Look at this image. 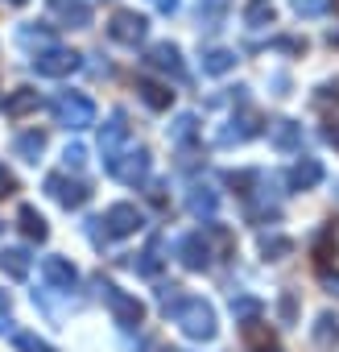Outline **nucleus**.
Wrapping results in <instances>:
<instances>
[{
    "instance_id": "21",
    "label": "nucleus",
    "mask_w": 339,
    "mask_h": 352,
    "mask_svg": "<svg viewBox=\"0 0 339 352\" xmlns=\"http://www.w3.org/2000/svg\"><path fill=\"white\" fill-rule=\"evenodd\" d=\"M327 38H331V46H339V30H331V34H327Z\"/></svg>"
},
{
    "instance_id": "12",
    "label": "nucleus",
    "mask_w": 339,
    "mask_h": 352,
    "mask_svg": "<svg viewBox=\"0 0 339 352\" xmlns=\"http://www.w3.org/2000/svg\"><path fill=\"white\" fill-rule=\"evenodd\" d=\"M21 224H25V232H30V236H38V241L46 236V224H42V216H38L34 208H25V212H21Z\"/></svg>"
},
{
    "instance_id": "11",
    "label": "nucleus",
    "mask_w": 339,
    "mask_h": 352,
    "mask_svg": "<svg viewBox=\"0 0 339 352\" xmlns=\"http://www.w3.org/2000/svg\"><path fill=\"white\" fill-rule=\"evenodd\" d=\"M294 187H310V183H318V162H302V166H294Z\"/></svg>"
},
{
    "instance_id": "15",
    "label": "nucleus",
    "mask_w": 339,
    "mask_h": 352,
    "mask_svg": "<svg viewBox=\"0 0 339 352\" xmlns=\"http://www.w3.org/2000/svg\"><path fill=\"white\" fill-rule=\"evenodd\" d=\"M17 149H21V153H42V133H25V137L17 141Z\"/></svg>"
},
{
    "instance_id": "3",
    "label": "nucleus",
    "mask_w": 339,
    "mask_h": 352,
    "mask_svg": "<svg viewBox=\"0 0 339 352\" xmlns=\"http://www.w3.org/2000/svg\"><path fill=\"white\" fill-rule=\"evenodd\" d=\"M34 67H38V75L58 79V75H71V71L79 67V54H75V50H58V46H50V50H42V54L34 58Z\"/></svg>"
},
{
    "instance_id": "1",
    "label": "nucleus",
    "mask_w": 339,
    "mask_h": 352,
    "mask_svg": "<svg viewBox=\"0 0 339 352\" xmlns=\"http://www.w3.org/2000/svg\"><path fill=\"white\" fill-rule=\"evenodd\" d=\"M54 112H58V120H62L67 129H87V124L95 120L91 100H87V96H79V91H67V96L54 104Z\"/></svg>"
},
{
    "instance_id": "20",
    "label": "nucleus",
    "mask_w": 339,
    "mask_h": 352,
    "mask_svg": "<svg viewBox=\"0 0 339 352\" xmlns=\"http://www.w3.org/2000/svg\"><path fill=\"white\" fill-rule=\"evenodd\" d=\"M153 5H157L161 13H170V9H174V5H178V0H153Z\"/></svg>"
},
{
    "instance_id": "18",
    "label": "nucleus",
    "mask_w": 339,
    "mask_h": 352,
    "mask_svg": "<svg viewBox=\"0 0 339 352\" xmlns=\"http://www.w3.org/2000/svg\"><path fill=\"white\" fill-rule=\"evenodd\" d=\"M0 195H13V174L0 170Z\"/></svg>"
},
{
    "instance_id": "14",
    "label": "nucleus",
    "mask_w": 339,
    "mask_h": 352,
    "mask_svg": "<svg viewBox=\"0 0 339 352\" xmlns=\"http://www.w3.org/2000/svg\"><path fill=\"white\" fill-rule=\"evenodd\" d=\"M273 141H277V145H294V141H298V124H294V120H281Z\"/></svg>"
},
{
    "instance_id": "9",
    "label": "nucleus",
    "mask_w": 339,
    "mask_h": 352,
    "mask_svg": "<svg viewBox=\"0 0 339 352\" xmlns=\"http://www.w3.org/2000/svg\"><path fill=\"white\" fill-rule=\"evenodd\" d=\"M141 96L149 108H170V100H174V91H165L161 83H141Z\"/></svg>"
},
{
    "instance_id": "19",
    "label": "nucleus",
    "mask_w": 339,
    "mask_h": 352,
    "mask_svg": "<svg viewBox=\"0 0 339 352\" xmlns=\"http://www.w3.org/2000/svg\"><path fill=\"white\" fill-rule=\"evenodd\" d=\"M327 141H335V145H339V120H331V124H327Z\"/></svg>"
},
{
    "instance_id": "8",
    "label": "nucleus",
    "mask_w": 339,
    "mask_h": 352,
    "mask_svg": "<svg viewBox=\"0 0 339 352\" xmlns=\"http://www.w3.org/2000/svg\"><path fill=\"white\" fill-rule=\"evenodd\" d=\"M50 191H54L62 204H83V199H87V187H83V183H67V179H50Z\"/></svg>"
},
{
    "instance_id": "13",
    "label": "nucleus",
    "mask_w": 339,
    "mask_h": 352,
    "mask_svg": "<svg viewBox=\"0 0 339 352\" xmlns=\"http://www.w3.org/2000/svg\"><path fill=\"white\" fill-rule=\"evenodd\" d=\"M327 5H331V0H294V9L302 17H318V13H327Z\"/></svg>"
},
{
    "instance_id": "17",
    "label": "nucleus",
    "mask_w": 339,
    "mask_h": 352,
    "mask_svg": "<svg viewBox=\"0 0 339 352\" xmlns=\"http://www.w3.org/2000/svg\"><path fill=\"white\" fill-rule=\"evenodd\" d=\"M46 270H50V278H58V282H75V270H67L62 261H50Z\"/></svg>"
},
{
    "instance_id": "10",
    "label": "nucleus",
    "mask_w": 339,
    "mask_h": 352,
    "mask_svg": "<svg viewBox=\"0 0 339 352\" xmlns=\"http://www.w3.org/2000/svg\"><path fill=\"white\" fill-rule=\"evenodd\" d=\"M34 104H38V91H30V87H21V91H17V96H13V100L5 104V112H9V116H21V112H30Z\"/></svg>"
},
{
    "instance_id": "4",
    "label": "nucleus",
    "mask_w": 339,
    "mask_h": 352,
    "mask_svg": "<svg viewBox=\"0 0 339 352\" xmlns=\"http://www.w3.org/2000/svg\"><path fill=\"white\" fill-rule=\"evenodd\" d=\"M50 13H54L62 25H71V30L91 25V9H87V0H50Z\"/></svg>"
},
{
    "instance_id": "7",
    "label": "nucleus",
    "mask_w": 339,
    "mask_h": 352,
    "mask_svg": "<svg viewBox=\"0 0 339 352\" xmlns=\"http://www.w3.org/2000/svg\"><path fill=\"white\" fill-rule=\"evenodd\" d=\"M236 67V54L232 50H207L203 54V71L207 75H224V71H232Z\"/></svg>"
},
{
    "instance_id": "6",
    "label": "nucleus",
    "mask_w": 339,
    "mask_h": 352,
    "mask_svg": "<svg viewBox=\"0 0 339 352\" xmlns=\"http://www.w3.org/2000/svg\"><path fill=\"white\" fill-rule=\"evenodd\" d=\"M108 224H112V232H132V228L141 224V216H137V208L120 204V208H112V212H108Z\"/></svg>"
},
{
    "instance_id": "16",
    "label": "nucleus",
    "mask_w": 339,
    "mask_h": 352,
    "mask_svg": "<svg viewBox=\"0 0 339 352\" xmlns=\"http://www.w3.org/2000/svg\"><path fill=\"white\" fill-rule=\"evenodd\" d=\"M265 17H269V21H273V9H269V5H265V0H257V5H253V9H248V21H253V25H261V21H265Z\"/></svg>"
},
{
    "instance_id": "5",
    "label": "nucleus",
    "mask_w": 339,
    "mask_h": 352,
    "mask_svg": "<svg viewBox=\"0 0 339 352\" xmlns=\"http://www.w3.org/2000/svg\"><path fill=\"white\" fill-rule=\"evenodd\" d=\"M149 67H157V71H170L174 79H183V63H178V46H170V42H161V46H153L149 50Z\"/></svg>"
},
{
    "instance_id": "2",
    "label": "nucleus",
    "mask_w": 339,
    "mask_h": 352,
    "mask_svg": "<svg viewBox=\"0 0 339 352\" xmlns=\"http://www.w3.org/2000/svg\"><path fill=\"white\" fill-rule=\"evenodd\" d=\"M145 30H149V21H145L141 13H132V9L116 13V17H112V25H108V34H112L116 42H124V46H137V42L145 38Z\"/></svg>"
}]
</instances>
